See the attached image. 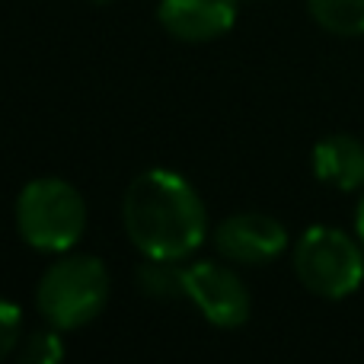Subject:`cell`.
Instances as JSON below:
<instances>
[{"label": "cell", "instance_id": "6da1fadb", "mask_svg": "<svg viewBox=\"0 0 364 364\" xmlns=\"http://www.w3.org/2000/svg\"><path fill=\"white\" fill-rule=\"evenodd\" d=\"M122 224L141 256L182 259L195 256L208 237V211L192 182L173 170H144L132 179L122 198Z\"/></svg>", "mask_w": 364, "mask_h": 364}, {"label": "cell", "instance_id": "7a4b0ae2", "mask_svg": "<svg viewBox=\"0 0 364 364\" xmlns=\"http://www.w3.org/2000/svg\"><path fill=\"white\" fill-rule=\"evenodd\" d=\"M109 269L102 259L61 252L58 262L45 269L36 288V307L45 323L61 333H74L93 323L109 304Z\"/></svg>", "mask_w": 364, "mask_h": 364}, {"label": "cell", "instance_id": "3957f363", "mask_svg": "<svg viewBox=\"0 0 364 364\" xmlns=\"http://www.w3.org/2000/svg\"><path fill=\"white\" fill-rule=\"evenodd\" d=\"M16 230L38 252H70L87 230V201L68 179L38 176L16 198Z\"/></svg>", "mask_w": 364, "mask_h": 364}, {"label": "cell", "instance_id": "277c9868", "mask_svg": "<svg viewBox=\"0 0 364 364\" xmlns=\"http://www.w3.org/2000/svg\"><path fill=\"white\" fill-rule=\"evenodd\" d=\"M294 275L310 294L342 301L352 297L364 282V243L358 233H346L339 227L316 224L301 233L294 243Z\"/></svg>", "mask_w": 364, "mask_h": 364}, {"label": "cell", "instance_id": "5b68a950", "mask_svg": "<svg viewBox=\"0 0 364 364\" xmlns=\"http://www.w3.org/2000/svg\"><path fill=\"white\" fill-rule=\"evenodd\" d=\"M186 297L218 329H240L252 314L250 288L230 265L220 262L186 265Z\"/></svg>", "mask_w": 364, "mask_h": 364}, {"label": "cell", "instance_id": "8992f818", "mask_svg": "<svg viewBox=\"0 0 364 364\" xmlns=\"http://www.w3.org/2000/svg\"><path fill=\"white\" fill-rule=\"evenodd\" d=\"M214 246L227 262L269 265L288 250V227L262 211H237L214 227Z\"/></svg>", "mask_w": 364, "mask_h": 364}, {"label": "cell", "instance_id": "52a82bcc", "mask_svg": "<svg viewBox=\"0 0 364 364\" xmlns=\"http://www.w3.org/2000/svg\"><path fill=\"white\" fill-rule=\"evenodd\" d=\"M240 0H160L157 19L179 42H211L233 29Z\"/></svg>", "mask_w": 364, "mask_h": 364}, {"label": "cell", "instance_id": "ba28073f", "mask_svg": "<svg viewBox=\"0 0 364 364\" xmlns=\"http://www.w3.org/2000/svg\"><path fill=\"white\" fill-rule=\"evenodd\" d=\"M314 176L339 192L364 188V141L355 134H329L314 147Z\"/></svg>", "mask_w": 364, "mask_h": 364}, {"label": "cell", "instance_id": "9c48e42d", "mask_svg": "<svg viewBox=\"0 0 364 364\" xmlns=\"http://www.w3.org/2000/svg\"><path fill=\"white\" fill-rule=\"evenodd\" d=\"M134 282H138L141 294L154 297V301H182L186 297V265H179L176 259L144 256Z\"/></svg>", "mask_w": 364, "mask_h": 364}, {"label": "cell", "instance_id": "30bf717a", "mask_svg": "<svg viewBox=\"0 0 364 364\" xmlns=\"http://www.w3.org/2000/svg\"><path fill=\"white\" fill-rule=\"evenodd\" d=\"M307 10L314 23L333 36H364V0H307Z\"/></svg>", "mask_w": 364, "mask_h": 364}, {"label": "cell", "instance_id": "8fae6325", "mask_svg": "<svg viewBox=\"0 0 364 364\" xmlns=\"http://www.w3.org/2000/svg\"><path fill=\"white\" fill-rule=\"evenodd\" d=\"M19 358L26 364H55L64 358V342H61V329H45V333H36L23 342L19 348Z\"/></svg>", "mask_w": 364, "mask_h": 364}, {"label": "cell", "instance_id": "7c38bea8", "mask_svg": "<svg viewBox=\"0 0 364 364\" xmlns=\"http://www.w3.org/2000/svg\"><path fill=\"white\" fill-rule=\"evenodd\" d=\"M19 333H23V310L0 297V361L19 352Z\"/></svg>", "mask_w": 364, "mask_h": 364}, {"label": "cell", "instance_id": "4fadbf2b", "mask_svg": "<svg viewBox=\"0 0 364 364\" xmlns=\"http://www.w3.org/2000/svg\"><path fill=\"white\" fill-rule=\"evenodd\" d=\"M355 233H358V240L364 243V198H361V205H358V214H355Z\"/></svg>", "mask_w": 364, "mask_h": 364}]
</instances>
